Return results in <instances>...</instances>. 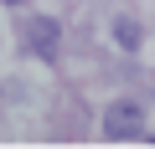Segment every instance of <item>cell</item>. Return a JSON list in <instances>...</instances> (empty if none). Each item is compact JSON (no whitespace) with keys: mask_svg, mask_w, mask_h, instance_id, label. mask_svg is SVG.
Instances as JSON below:
<instances>
[{"mask_svg":"<svg viewBox=\"0 0 155 149\" xmlns=\"http://www.w3.org/2000/svg\"><path fill=\"white\" fill-rule=\"evenodd\" d=\"M104 134H109L114 144H129V139H140V134H145V108H140L134 98H119V103H109V108H104Z\"/></svg>","mask_w":155,"mask_h":149,"instance_id":"1","label":"cell"},{"mask_svg":"<svg viewBox=\"0 0 155 149\" xmlns=\"http://www.w3.org/2000/svg\"><path fill=\"white\" fill-rule=\"evenodd\" d=\"M5 5H21V0H5Z\"/></svg>","mask_w":155,"mask_h":149,"instance_id":"4","label":"cell"},{"mask_svg":"<svg viewBox=\"0 0 155 149\" xmlns=\"http://www.w3.org/2000/svg\"><path fill=\"white\" fill-rule=\"evenodd\" d=\"M114 41H119L124 51H140V41H145L140 21H134V16H119V21H114Z\"/></svg>","mask_w":155,"mask_h":149,"instance_id":"3","label":"cell"},{"mask_svg":"<svg viewBox=\"0 0 155 149\" xmlns=\"http://www.w3.org/2000/svg\"><path fill=\"white\" fill-rule=\"evenodd\" d=\"M26 41H31V51H36V57H57L62 26H57L52 16H31V26H26Z\"/></svg>","mask_w":155,"mask_h":149,"instance_id":"2","label":"cell"}]
</instances>
